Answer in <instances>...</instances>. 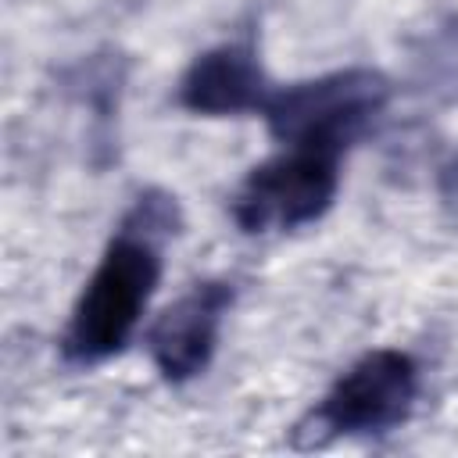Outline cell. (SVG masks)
I'll return each mask as SVG.
<instances>
[{
	"label": "cell",
	"instance_id": "obj_4",
	"mask_svg": "<svg viewBox=\"0 0 458 458\" xmlns=\"http://www.w3.org/2000/svg\"><path fill=\"white\" fill-rule=\"evenodd\" d=\"M340 157L326 147H286L254 165L229 200L233 222L250 233H290L318 222L340 190Z\"/></svg>",
	"mask_w": 458,
	"mask_h": 458
},
{
	"label": "cell",
	"instance_id": "obj_7",
	"mask_svg": "<svg viewBox=\"0 0 458 458\" xmlns=\"http://www.w3.org/2000/svg\"><path fill=\"white\" fill-rule=\"evenodd\" d=\"M437 197H440V208L447 211V218L458 222V154L437 168Z\"/></svg>",
	"mask_w": 458,
	"mask_h": 458
},
{
	"label": "cell",
	"instance_id": "obj_3",
	"mask_svg": "<svg viewBox=\"0 0 458 458\" xmlns=\"http://www.w3.org/2000/svg\"><path fill=\"white\" fill-rule=\"evenodd\" d=\"M419 401V361L401 347L361 354L293 429V447H322L336 437H376L408 422Z\"/></svg>",
	"mask_w": 458,
	"mask_h": 458
},
{
	"label": "cell",
	"instance_id": "obj_1",
	"mask_svg": "<svg viewBox=\"0 0 458 458\" xmlns=\"http://www.w3.org/2000/svg\"><path fill=\"white\" fill-rule=\"evenodd\" d=\"M161 236L122 218L86 279L64 336L61 354L72 365H100L122 354L140 329V318L161 279Z\"/></svg>",
	"mask_w": 458,
	"mask_h": 458
},
{
	"label": "cell",
	"instance_id": "obj_5",
	"mask_svg": "<svg viewBox=\"0 0 458 458\" xmlns=\"http://www.w3.org/2000/svg\"><path fill=\"white\" fill-rule=\"evenodd\" d=\"M233 286L222 279L193 283L182 297H175L147 329V354L157 369V376L172 386L197 379L222 336V322L233 308Z\"/></svg>",
	"mask_w": 458,
	"mask_h": 458
},
{
	"label": "cell",
	"instance_id": "obj_2",
	"mask_svg": "<svg viewBox=\"0 0 458 458\" xmlns=\"http://www.w3.org/2000/svg\"><path fill=\"white\" fill-rule=\"evenodd\" d=\"M390 82L372 68H344L290 86H272L261 114L283 147H326L347 154L386 111Z\"/></svg>",
	"mask_w": 458,
	"mask_h": 458
},
{
	"label": "cell",
	"instance_id": "obj_6",
	"mask_svg": "<svg viewBox=\"0 0 458 458\" xmlns=\"http://www.w3.org/2000/svg\"><path fill=\"white\" fill-rule=\"evenodd\" d=\"M272 93V82L265 79V68L250 43H218L190 61V68L179 79L175 100L182 111L204 114V118H229L265 107Z\"/></svg>",
	"mask_w": 458,
	"mask_h": 458
}]
</instances>
